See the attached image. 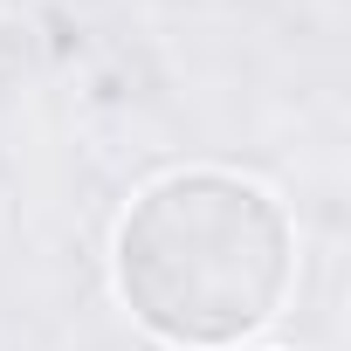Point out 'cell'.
Instances as JSON below:
<instances>
[{"instance_id":"cell-1","label":"cell","mask_w":351,"mask_h":351,"mask_svg":"<svg viewBox=\"0 0 351 351\" xmlns=\"http://www.w3.org/2000/svg\"><path fill=\"white\" fill-rule=\"evenodd\" d=\"M296 241L241 172H165L117 221L110 276L124 310L165 344H234L289 296Z\"/></svg>"}]
</instances>
